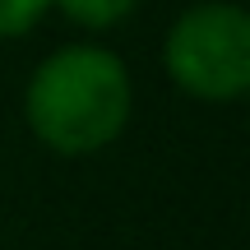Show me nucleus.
Wrapping results in <instances>:
<instances>
[{"label": "nucleus", "mask_w": 250, "mask_h": 250, "mask_svg": "<svg viewBox=\"0 0 250 250\" xmlns=\"http://www.w3.org/2000/svg\"><path fill=\"white\" fill-rule=\"evenodd\" d=\"M171 83L199 102H236L250 88V14L232 0H199L162 42Z\"/></svg>", "instance_id": "obj_2"}, {"label": "nucleus", "mask_w": 250, "mask_h": 250, "mask_svg": "<svg viewBox=\"0 0 250 250\" xmlns=\"http://www.w3.org/2000/svg\"><path fill=\"white\" fill-rule=\"evenodd\" d=\"M134 88L116 51L74 42L51 51L23 88V116L37 144L61 158H88L121 139L130 125Z\"/></svg>", "instance_id": "obj_1"}, {"label": "nucleus", "mask_w": 250, "mask_h": 250, "mask_svg": "<svg viewBox=\"0 0 250 250\" xmlns=\"http://www.w3.org/2000/svg\"><path fill=\"white\" fill-rule=\"evenodd\" d=\"M51 9H61L70 23L79 28H93V33H102V28H116L125 19L139 9V0H51Z\"/></svg>", "instance_id": "obj_3"}, {"label": "nucleus", "mask_w": 250, "mask_h": 250, "mask_svg": "<svg viewBox=\"0 0 250 250\" xmlns=\"http://www.w3.org/2000/svg\"><path fill=\"white\" fill-rule=\"evenodd\" d=\"M46 9H51V0H0V42L23 37L28 28H37Z\"/></svg>", "instance_id": "obj_4"}]
</instances>
